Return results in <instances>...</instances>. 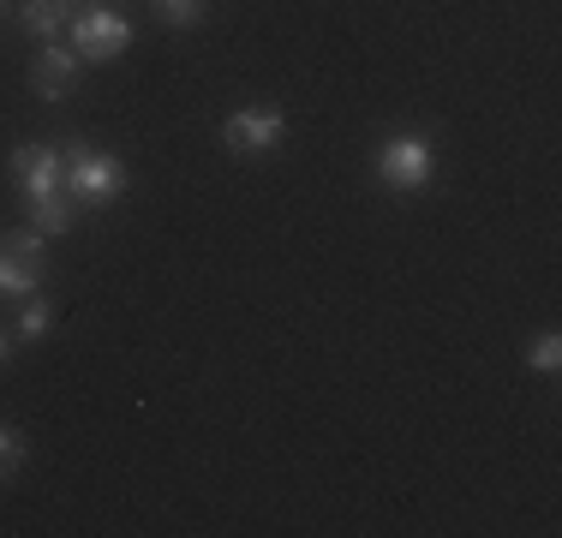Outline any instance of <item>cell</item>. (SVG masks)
I'll use <instances>...</instances> for the list:
<instances>
[{
	"label": "cell",
	"mask_w": 562,
	"mask_h": 538,
	"mask_svg": "<svg viewBox=\"0 0 562 538\" xmlns=\"http://www.w3.org/2000/svg\"><path fill=\"white\" fill-rule=\"evenodd\" d=\"M288 132V114L281 108H239V114L222 120V144L234 156H270Z\"/></svg>",
	"instance_id": "3957f363"
},
{
	"label": "cell",
	"mask_w": 562,
	"mask_h": 538,
	"mask_svg": "<svg viewBox=\"0 0 562 538\" xmlns=\"http://www.w3.org/2000/svg\"><path fill=\"white\" fill-rule=\"evenodd\" d=\"M66 192L90 210H109L120 192H126V168L109 150H72L66 156Z\"/></svg>",
	"instance_id": "7a4b0ae2"
},
{
	"label": "cell",
	"mask_w": 562,
	"mask_h": 538,
	"mask_svg": "<svg viewBox=\"0 0 562 538\" xmlns=\"http://www.w3.org/2000/svg\"><path fill=\"white\" fill-rule=\"evenodd\" d=\"M431 173H437V144L425 138V132H395V138H383L378 180L390 186V192H425Z\"/></svg>",
	"instance_id": "6da1fadb"
},
{
	"label": "cell",
	"mask_w": 562,
	"mask_h": 538,
	"mask_svg": "<svg viewBox=\"0 0 562 538\" xmlns=\"http://www.w3.org/2000/svg\"><path fill=\"white\" fill-rule=\"evenodd\" d=\"M7 168L24 180V192H31V198H55V192H60V180H66L55 144H19V150L7 156Z\"/></svg>",
	"instance_id": "5b68a950"
},
{
	"label": "cell",
	"mask_w": 562,
	"mask_h": 538,
	"mask_svg": "<svg viewBox=\"0 0 562 538\" xmlns=\"http://www.w3.org/2000/svg\"><path fill=\"white\" fill-rule=\"evenodd\" d=\"M19 461H24V437L12 425H0V479L19 473Z\"/></svg>",
	"instance_id": "7c38bea8"
},
{
	"label": "cell",
	"mask_w": 562,
	"mask_h": 538,
	"mask_svg": "<svg viewBox=\"0 0 562 538\" xmlns=\"http://www.w3.org/2000/svg\"><path fill=\"white\" fill-rule=\"evenodd\" d=\"M43 246H48V234L43 227H19V234H7V251H19V258H43Z\"/></svg>",
	"instance_id": "4fadbf2b"
},
{
	"label": "cell",
	"mask_w": 562,
	"mask_h": 538,
	"mask_svg": "<svg viewBox=\"0 0 562 538\" xmlns=\"http://www.w3.org/2000/svg\"><path fill=\"white\" fill-rule=\"evenodd\" d=\"M72 43H78L85 60H120V54L132 48V24L120 19V12L97 7V12H85V19L72 24Z\"/></svg>",
	"instance_id": "277c9868"
},
{
	"label": "cell",
	"mask_w": 562,
	"mask_h": 538,
	"mask_svg": "<svg viewBox=\"0 0 562 538\" xmlns=\"http://www.w3.org/2000/svg\"><path fill=\"white\" fill-rule=\"evenodd\" d=\"M12 359V329H0V366Z\"/></svg>",
	"instance_id": "9a60e30c"
},
{
	"label": "cell",
	"mask_w": 562,
	"mask_h": 538,
	"mask_svg": "<svg viewBox=\"0 0 562 538\" xmlns=\"http://www.w3.org/2000/svg\"><path fill=\"white\" fill-rule=\"evenodd\" d=\"M36 288H43V269L31 258H19V251H0V293L7 300H31Z\"/></svg>",
	"instance_id": "52a82bcc"
},
{
	"label": "cell",
	"mask_w": 562,
	"mask_h": 538,
	"mask_svg": "<svg viewBox=\"0 0 562 538\" xmlns=\"http://www.w3.org/2000/svg\"><path fill=\"white\" fill-rule=\"evenodd\" d=\"M72 78H78V54H72V48H55V43H48V48L31 60V85H36V97H48V102H60L66 90H72Z\"/></svg>",
	"instance_id": "8992f818"
},
{
	"label": "cell",
	"mask_w": 562,
	"mask_h": 538,
	"mask_svg": "<svg viewBox=\"0 0 562 538\" xmlns=\"http://www.w3.org/2000/svg\"><path fill=\"white\" fill-rule=\"evenodd\" d=\"M60 24H66L60 0H24V31H31L36 43H55V36H60Z\"/></svg>",
	"instance_id": "ba28073f"
},
{
	"label": "cell",
	"mask_w": 562,
	"mask_h": 538,
	"mask_svg": "<svg viewBox=\"0 0 562 538\" xmlns=\"http://www.w3.org/2000/svg\"><path fill=\"white\" fill-rule=\"evenodd\" d=\"M527 366H532V371H557V366H562V335H557V329H544L539 341H532Z\"/></svg>",
	"instance_id": "8fae6325"
},
{
	"label": "cell",
	"mask_w": 562,
	"mask_h": 538,
	"mask_svg": "<svg viewBox=\"0 0 562 538\" xmlns=\"http://www.w3.org/2000/svg\"><path fill=\"white\" fill-rule=\"evenodd\" d=\"M31 227H43L48 239H60L66 227H72V204L55 192V198H31Z\"/></svg>",
	"instance_id": "30bf717a"
},
{
	"label": "cell",
	"mask_w": 562,
	"mask_h": 538,
	"mask_svg": "<svg viewBox=\"0 0 562 538\" xmlns=\"http://www.w3.org/2000/svg\"><path fill=\"white\" fill-rule=\"evenodd\" d=\"M55 329V300H43V293H31V300H24V312H19V341H43V335Z\"/></svg>",
	"instance_id": "9c48e42d"
},
{
	"label": "cell",
	"mask_w": 562,
	"mask_h": 538,
	"mask_svg": "<svg viewBox=\"0 0 562 538\" xmlns=\"http://www.w3.org/2000/svg\"><path fill=\"white\" fill-rule=\"evenodd\" d=\"M156 12H162L168 24H198L204 19V0H156Z\"/></svg>",
	"instance_id": "5bb4252c"
}]
</instances>
